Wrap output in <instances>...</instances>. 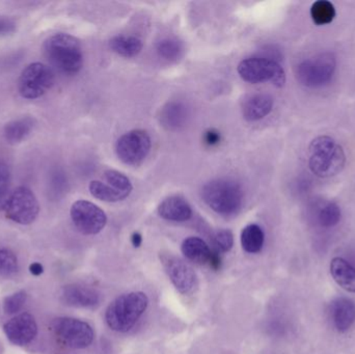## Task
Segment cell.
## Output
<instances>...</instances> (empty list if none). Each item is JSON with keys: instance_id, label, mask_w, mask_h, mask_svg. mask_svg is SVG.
Returning <instances> with one entry per match:
<instances>
[{"instance_id": "cell-10", "label": "cell", "mask_w": 355, "mask_h": 354, "mask_svg": "<svg viewBox=\"0 0 355 354\" xmlns=\"http://www.w3.org/2000/svg\"><path fill=\"white\" fill-rule=\"evenodd\" d=\"M151 145V139L146 131H130L119 139L116 145V155L125 164L137 166L146 159Z\"/></svg>"}, {"instance_id": "cell-6", "label": "cell", "mask_w": 355, "mask_h": 354, "mask_svg": "<svg viewBox=\"0 0 355 354\" xmlns=\"http://www.w3.org/2000/svg\"><path fill=\"white\" fill-rule=\"evenodd\" d=\"M237 71L243 80L250 83L271 81L277 87H283L286 82L285 71L281 64L267 58H246L238 64Z\"/></svg>"}, {"instance_id": "cell-25", "label": "cell", "mask_w": 355, "mask_h": 354, "mask_svg": "<svg viewBox=\"0 0 355 354\" xmlns=\"http://www.w3.org/2000/svg\"><path fill=\"white\" fill-rule=\"evenodd\" d=\"M311 16L317 25L329 24L335 19V6L327 0H318L311 8Z\"/></svg>"}, {"instance_id": "cell-28", "label": "cell", "mask_w": 355, "mask_h": 354, "mask_svg": "<svg viewBox=\"0 0 355 354\" xmlns=\"http://www.w3.org/2000/svg\"><path fill=\"white\" fill-rule=\"evenodd\" d=\"M19 272V262L17 256L8 249H0V276L12 278Z\"/></svg>"}, {"instance_id": "cell-3", "label": "cell", "mask_w": 355, "mask_h": 354, "mask_svg": "<svg viewBox=\"0 0 355 354\" xmlns=\"http://www.w3.org/2000/svg\"><path fill=\"white\" fill-rule=\"evenodd\" d=\"M309 166L313 174L320 178L336 176L343 170L346 156L343 148L331 137L319 136L310 145Z\"/></svg>"}, {"instance_id": "cell-18", "label": "cell", "mask_w": 355, "mask_h": 354, "mask_svg": "<svg viewBox=\"0 0 355 354\" xmlns=\"http://www.w3.org/2000/svg\"><path fill=\"white\" fill-rule=\"evenodd\" d=\"M334 280L348 292L355 293V268L342 258H335L331 263Z\"/></svg>"}, {"instance_id": "cell-20", "label": "cell", "mask_w": 355, "mask_h": 354, "mask_svg": "<svg viewBox=\"0 0 355 354\" xmlns=\"http://www.w3.org/2000/svg\"><path fill=\"white\" fill-rule=\"evenodd\" d=\"M35 120L31 116H24V118L12 121L4 127V139L12 145L21 143L31 134V131L35 128Z\"/></svg>"}, {"instance_id": "cell-7", "label": "cell", "mask_w": 355, "mask_h": 354, "mask_svg": "<svg viewBox=\"0 0 355 354\" xmlns=\"http://www.w3.org/2000/svg\"><path fill=\"white\" fill-rule=\"evenodd\" d=\"M54 73L50 67L42 62L28 64L21 73L18 91L25 99H37L51 89Z\"/></svg>"}, {"instance_id": "cell-2", "label": "cell", "mask_w": 355, "mask_h": 354, "mask_svg": "<svg viewBox=\"0 0 355 354\" xmlns=\"http://www.w3.org/2000/svg\"><path fill=\"white\" fill-rule=\"evenodd\" d=\"M44 53L60 72L75 74L83 68V48L78 39L68 33H56L48 37L44 44Z\"/></svg>"}, {"instance_id": "cell-8", "label": "cell", "mask_w": 355, "mask_h": 354, "mask_svg": "<svg viewBox=\"0 0 355 354\" xmlns=\"http://www.w3.org/2000/svg\"><path fill=\"white\" fill-rule=\"evenodd\" d=\"M3 211L8 220L27 226L33 224L39 215V202L31 189L20 186L10 193Z\"/></svg>"}, {"instance_id": "cell-27", "label": "cell", "mask_w": 355, "mask_h": 354, "mask_svg": "<svg viewBox=\"0 0 355 354\" xmlns=\"http://www.w3.org/2000/svg\"><path fill=\"white\" fill-rule=\"evenodd\" d=\"M340 220H341V209L333 202H327L319 210L318 222L324 228L337 226Z\"/></svg>"}, {"instance_id": "cell-9", "label": "cell", "mask_w": 355, "mask_h": 354, "mask_svg": "<svg viewBox=\"0 0 355 354\" xmlns=\"http://www.w3.org/2000/svg\"><path fill=\"white\" fill-rule=\"evenodd\" d=\"M52 330L67 346L74 349L87 348L95 338L93 328L75 318H58L52 322Z\"/></svg>"}, {"instance_id": "cell-23", "label": "cell", "mask_w": 355, "mask_h": 354, "mask_svg": "<svg viewBox=\"0 0 355 354\" xmlns=\"http://www.w3.org/2000/svg\"><path fill=\"white\" fill-rule=\"evenodd\" d=\"M264 240V232L258 224H248L242 231L241 245L246 253L257 254L261 251Z\"/></svg>"}, {"instance_id": "cell-29", "label": "cell", "mask_w": 355, "mask_h": 354, "mask_svg": "<svg viewBox=\"0 0 355 354\" xmlns=\"http://www.w3.org/2000/svg\"><path fill=\"white\" fill-rule=\"evenodd\" d=\"M157 51L164 60H177L181 55L182 46L177 39H164L157 45Z\"/></svg>"}, {"instance_id": "cell-4", "label": "cell", "mask_w": 355, "mask_h": 354, "mask_svg": "<svg viewBox=\"0 0 355 354\" xmlns=\"http://www.w3.org/2000/svg\"><path fill=\"white\" fill-rule=\"evenodd\" d=\"M202 197L213 211L223 216L237 213L243 203L241 186L230 179H217L207 183L202 188Z\"/></svg>"}, {"instance_id": "cell-16", "label": "cell", "mask_w": 355, "mask_h": 354, "mask_svg": "<svg viewBox=\"0 0 355 354\" xmlns=\"http://www.w3.org/2000/svg\"><path fill=\"white\" fill-rule=\"evenodd\" d=\"M273 107V99L267 94H254L244 100L242 103V114L244 118L250 122L261 120L270 114Z\"/></svg>"}, {"instance_id": "cell-19", "label": "cell", "mask_w": 355, "mask_h": 354, "mask_svg": "<svg viewBox=\"0 0 355 354\" xmlns=\"http://www.w3.org/2000/svg\"><path fill=\"white\" fill-rule=\"evenodd\" d=\"M182 253L190 261L196 264H207L212 257V249L198 237H189L182 243Z\"/></svg>"}, {"instance_id": "cell-13", "label": "cell", "mask_w": 355, "mask_h": 354, "mask_svg": "<svg viewBox=\"0 0 355 354\" xmlns=\"http://www.w3.org/2000/svg\"><path fill=\"white\" fill-rule=\"evenodd\" d=\"M3 332L12 344L26 346L37 337V321L31 314H19L4 324Z\"/></svg>"}, {"instance_id": "cell-36", "label": "cell", "mask_w": 355, "mask_h": 354, "mask_svg": "<svg viewBox=\"0 0 355 354\" xmlns=\"http://www.w3.org/2000/svg\"><path fill=\"white\" fill-rule=\"evenodd\" d=\"M131 242L135 247H141V242H143V237L139 233H135L131 237Z\"/></svg>"}, {"instance_id": "cell-5", "label": "cell", "mask_w": 355, "mask_h": 354, "mask_svg": "<svg viewBox=\"0 0 355 354\" xmlns=\"http://www.w3.org/2000/svg\"><path fill=\"white\" fill-rule=\"evenodd\" d=\"M336 60L331 54L323 53L302 60L295 69L296 78L304 87H319L327 85L334 77Z\"/></svg>"}, {"instance_id": "cell-15", "label": "cell", "mask_w": 355, "mask_h": 354, "mask_svg": "<svg viewBox=\"0 0 355 354\" xmlns=\"http://www.w3.org/2000/svg\"><path fill=\"white\" fill-rule=\"evenodd\" d=\"M329 317L338 332H347L355 322L354 301L345 297L335 299L329 309Z\"/></svg>"}, {"instance_id": "cell-24", "label": "cell", "mask_w": 355, "mask_h": 354, "mask_svg": "<svg viewBox=\"0 0 355 354\" xmlns=\"http://www.w3.org/2000/svg\"><path fill=\"white\" fill-rule=\"evenodd\" d=\"M89 189L93 197H95L96 199L101 200V201L114 203V202L122 201V200L126 199L122 193L112 188L110 185H108L104 181L103 182L99 180L92 181L89 183Z\"/></svg>"}, {"instance_id": "cell-31", "label": "cell", "mask_w": 355, "mask_h": 354, "mask_svg": "<svg viewBox=\"0 0 355 354\" xmlns=\"http://www.w3.org/2000/svg\"><path fill=\"white\" fill-rule=\"evenodd\" d=\"M10 170L6 162L0 160V210L4 209L6 201L10 197Z\"/></svg>"}, {"instance_id": "cell-26", "label": "cell", "mask_w": 355, "mask_h": 354, "mask_svg": "<svg viewBox=\"0 0 355 354\" xmlns=\"http://www.w3.org/2000/svg\"><path fill=\"white\" fill-rule=\"evenodd\" d=\"M104 182L122 193L125 197H128L133 189L132 183L129 180L128 177L118 170H106L104 172Z\"/></svg>"}, {"instance_id": "cell-1", "label": "cell", "mask_w": 355, "mask_h": 354, "mask_svg": "<svg viewBox=\"0 0 355 354\" xmlns=\"http://www.w3.org/2000/svg\"><path fill=\"white\" fill-rule=\"evenodd\" d=\"M148 306L149 299L145 293L130 292L121 295L106 310V324L114 332H129L145 314Z\"/></svg>"}, {"instance_id": "cell-35", "label": "cell", "mask_w": 355, "mask_h": 354, "mask_svg": "<svg viewBox=\"0 0 355 354\" xmlns=\"http://www.w3.org/2000/svg\"><path fill=\"white\" fill-rule=\"evenodd\" d=\"M31 272L33 276H40V274H43V266L40 263H33L31 266Z\"/></svg>"}, {"instance_id": "cell-32", "label": "cell", "mask_w": 355, "mask_h": 354, "mask_svg": "<svg viewBox=\"0 0 355 354\" xmlns=\"http://www.w3.org/2000/svg\"><path fill=\"white\" fill-rule=\"evenodd\" d=\"M215 245L220 251H229L233 247L234 237L230 230H220L215 235Z\"/></svg>"}, {"instance_id": "cell-17", "label": "cell", "mask_w": 355, "mask_h": 354, "mask_svg": "<svg viewBox=\"0 0 355 354\" xmlns=\"http://www.w3.org/2000/svg\"><path fill=\"white\" fill-rule=\"evenodd\" d=\"M158 213L170 222H183L191 218L192 209L182 197H171L160 203Z\"/></svg>"}, {"instance_id": "cell-12", "label": "cell", "mask_w": 355, "mask_h": 354, "mask_svg": "<svg viewBox=\"0 0 355 354\" xmlns=\"http://www.w3.org/2000/svg\"><path fill=\"white\" fill-rule=\"evenodd\" d=\"M160 260L168 278L179 292L189 294L196 289V276L188 264L172 255H164Z\"/></svg>"}, {"instance_id": "cell-11", "label": "cell", "mask_w": 355, "mask_h": 354, "mask_svg": "<svg viewBox=\"0 0 355 354\" xmlns=\"http://www.w3.org/2000/svg\"><path fill=\"white\" fill-rule=\"evenodd\" d=\"M71 218L79 232L85 235H96L105 228L107 216L105 212L92 202H75L71 207Z\"/></svg>"}, {"instance_id": "cell-33", "label": "cell", "mask_w": 355, "mask_h": 354, "mask_svg": "<svg viewBox=\"0 0 355 354\" xmlns=\"http://www.w3.org/2000/svg\"><path fill=\"white\" fill-rule=\"evenodd\" d=\"M16 21L8 16H0V37H6L16 30Z\"/></svg>"}, {"instance_id": "cell-14", "label": "cell", "mask_w": 355, "mask_h": 354, "mask_svg": "<svg viewBox=\"0 0 355 354\" xmlns=\"http://www.w3.org/2000/svg\"><path fill=\"white\" fill-rule=\"evenodd\" d=\"M62 301L69 307L89 309L99 305L101 295L91 287L71 284L62 288Z\"/></svg>"}, {"instance_id": "cell-22", "label": "cell", "mask_w": 355, "mask_h": 354, "mask_svg": "<svg viewBox=\"0 0 355 354\" xmlns=\"http://www.w3.org/2000/svg\"><path fill=\"white\" fill-rule=\"evenodd\" d=\"M160 118L164 127L171 130H176L185 124L187 109L183 104L172 102L162 109Z\"/></svg>"}, {"instance_id": "cell-34", "label": "cell", "mask_w": 355, "mask_h": 354, "mask_svg": "<svg viewBox=\"0 0 355 354\" xmlns=\"http://www.w3.org/2000/svg\"><path fill=\"white\" fill-rule=\"evenodd\" d=\"M204 141L208 145H217L220 141V134L215 129H209L205 132Z\"/></svg>"}, {"instance_id": "cell-30", "label": "cell", "mask_w": 355, "mask_h": 354, "mask_svg": "<svg viewBox=\"0 0 355 354\" xmlns=\"http://www.w3.org/2000/svg\"><path fill=\"white\" fill-rule=\"evenodd\" d=\"M27 301V295L24 291H19L14 294L8 295L3 301V311L8 315H16L24 307Z\"/></svg>"}, {"instance_id": "cell-21", "label": "cell", "mask_w": 355, "mask_h": 354, "mask_svg": "<svg viewBox=\"0 0 355 354\" xmlns=\"http://www.w3.org/2000/svg\"><path fill=\"white\" fill-rule=\"evenodd\" d=\"M110 48L124 57H135L143 49V42L133 35H116L110 42Z\"/></svg>"}]
</instances>
